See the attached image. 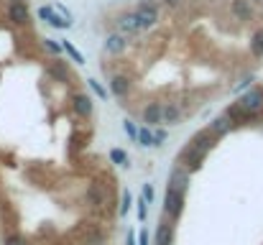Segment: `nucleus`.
<instances>
[{
    "label": "nucleus",
    "mask_w": 263,
    "mask_h": 245,
    "mask_svg": "<svg viewBox=\"0 0 263 245\" xmlns=\"http://www.w3.org/2000/svg\"><path fill=\"white\" fill-rule=\"evenodd\" d=\"M143 197H146L148 202L154 199V186H151V184H146V186H143Z\"/></svg>",
    "instance_id": "nucleus-31"
},
{
    "label": "nucleus",
    "mask_w": 263,
    "mask_h": 245,
    "mask_svg": "<svg viewBox=\"0 0 263 245\" xmlns=\"http://www.w3.org/2000/svg\"><path fill=\"white\" fill-rule=\"evenodd\" d=\"M133 207V194L130 192H123V204H120V215H128V210Z\"/></svg>",
    "instance_id": "nucleus-27"
},
{
    "label": "nucleus",
    "mask_w": 263,
    "mask_h": 245,
    "mask_svg": "<svg viewBox=\"0 0 263 245\" xmlns=\"http://www.w3.org/2000/svg\"><path fill=\"white\" fill-rule=\"evenodd\" d=\"M72 105H74V112L82 115V118H89L92 115V100L87 95H74L72 97Z\"/></svg>",
    "instance_id": "nucleus-14"
},
{
    "label": "nucleus",
    "mask_w": 263,
    "mask_h": 245,
    "mask_svg": "<svg viewBox=\"0 0 263 245\" xmlns=\"http://www.w3.org/2000/svg\"><path fill=\"white\" fill-rule=\"evenodd\" d=\"M143 123H146V125H159V123H164V107L156 105V102H151V105L143 110Z\"/></svg>",
    "instance_id": "nucleus-12"
},
{
    "label": "nucleus",
    "mask_w": 263,
    "mask_h": 245,
    "mask_svg": "<svg viewBox=\"0 0 263 245\" xmlns=\"http://www.w3.org/2000/svg\"><path fill=\"white\" fill-rule=\"evenodd\" d=\"M44 46H46L51 54H62V51H64V46L57 44V39H44Z\"/></svg>",
    "instance_id": "nucleus-26"
},
{
    "label": "nucleus",
    "mask_w": 263,
    "mask_h": 245,
    "mask_svg": "<svg viewBox=\"0 0 263 245\" xmlns=\"http://www.w3.org/2000/svg\"><path fill=\"white\" fill-rule=\"evenodd\" d=\"M136 15H138V21H141V31L154 28L156 21H159V5L151 3V0H143V3L136 8Z\"/></svg>",
    "instance_id": "nucleus-2"
},
{
    "label": "nucleus",
    "mask_w": 263,
    "mask_h": 245,
    "mask_svg": "<svg viewBox=\"0 0 263 245\" xmlns=\"http://www.w3.org/2000/svg\"><path fill=\"white\" fill-rule=\"evenodd\" d=\"M215 138H217V136H215L210 128H207V130H199V133L189 141V146L179 154V163H181L189 174L197 171V168L204 163V156L210 154V148L215 146Z\"/></svg>",
    "instance_id": "nucleus-1"
},
{
    "label": "nucleus",
    "mask_w": 263,
    "mask_h": 245,
    "mask_svg": "<svg viewBox=\"0 0 263 245\" xmlns=\"http://www.w3.org/2000/svg\"><path fill=\"white\" fill-rule=\"evenodd\" d=\"M125 46H128V36L125 33H110L107 39H105V51L107 54H123L125 51Z\"/></svg>",
    "instance_id": "nucleus-7"
},
{
    "label": "nucleus",
    "mask_w": 263,
    "mask_h": 245,
    "mask_svg": "<svg viewBox=\"0 0 263 245\" xmlns=\"http://www.w3.org/2000/svg\"><path fill=\"white\" fill-rule=\"evenodd\" d=\"M225 115H228L233 123H248L251 118H256V115H251V112H248V110H246L240 102H233V105L225 110Z\"/></svg>",
    "instance_id": "nucleus-11"
},
{
    "label": "nucleus",
    "mask_w": 263,
    "mask_h": 245,
    "mask_svg": "<svg viewBox=\"0 0 263 245\" xmlns=\"http://www.w3.org/2000/svg\"><path fill=\"white\" fill-rule=\"evenodd\" d=\"M230 10L238 21H251L253 18V8H251V0H233L230 3Z\"/></svg>",
    "instance_id": "nucleus-10"
},
{
    "label": "nucleus",
    "mask_w": 263,
    "mask_h": 245,
    "mask_svg": "<svg viewBox=\"0 0 263 245\" xmlns=\"http://www.w3.org/2000/svg\"><path fill=\"white\" fill-rule=\"evenodd\" d=\"M251 115H258L263 110V89H258V87H253V89H248L240 100H238Z\"/></svg>",
    "instance_id": "nucleus-5"
},
{
    "label": "nucleus",
    "mask_w": 263,
    "mask_h": 245,
    "mask_svg": "<svg viewBox=\"0 0 263 245\" xmlns=\"http://www.w3.org/2000/svg\"><path fill=\"white\" fill-rule=\"evenodd\" d=\"M110 89H112V95H115V97H125V95H128V89H130V82H128V77L118 74V77H112V80H110Z\"/></svg>",
    "instance_id": "nucleus-16"
},
{
    "label": "nucleus",
    "mask_w": 263,
    "mask_h": 245,
    "mask_svg": "<svg viewBox=\"0 0 263 245\" xmlns=\"http://www.w3.org/2000/svg\"><path fill=\"white\" fill-rule=\"evenodd\" d=\"M8 18H10L15 26L28 23V8H26V3H10V8H8Z\"/></svg>",
    "instance_id": "nucleus-9"
},
{
    "label": "nucleus",
    "mask_w": 263,
    "mask_h": 245,
    "mask_svg": "<svg viewBox=\"0 0 263 245\" xmlns=\"http://www.w3.org/2000/svg\"><path fill=\"white\" fill-rule=\"evenodd\" d=\"M62 46H64V51L72 56V62H77V64H85V56H82V54H80V51H77V49H74L69 41H62Z\"/></svg>",
    "instance_id": "nucleus-23"
},
{
    "label": "nucleus",
    "mask_w": 263,
    "mask_h": 245,
    "mask_svg": "<svg viewBox=\"0 0 263 245\" xmlns=\"http://www.w3.org/2000/svg\"><path fill=\"white\" fill-rule=\"evenodd\" d=\"M164 212L176 220V217H181V212H184V192H176V189H169L166 186V197H164Z\"/></svg>",
    "instance_id": "nucleus-3"
},
{
    "label": "nucleus",
    "mask_w": 263,
    "mask_h": 245,
    "mask_svg": "<svg viewBox=\"0 0 263 245\" xmlns=\"http://www.w3.org/2000/svg\"><path fill=\"white\" fill-rule=\"evenodd\" d=\"M125 245H138V240H136V235H133V233H128V240H125Z\"/></svg>",
    "instance_id": "nucleus-34"
},
{
    "label": "nucleus",
    "mask_w": 263,
    "mask_h": 245,
    "mask_svg": "<svg viewBox=\"0 0 263 245\" xmlns=\"http://www.w3.org/2000/svg\"><path fill=\"white\" fill-rule=\"evenodd\" d=\"M46 74L54 77L57 82H69V69H67L62 62H51V64L46 67Z\"/></svg>",
    "instance_id": "nucleus-15"
},
{
    "label": "nucleus",
    "mask_w": 263,
    "mask_h": 245,
    "mask_svg": "<svg viewBox=\"0 0 263 245\" xmlns=\"http://www.w3.org/2000/svg\"><path fill=\"white\" fill-rule=\"evenodd\" d=\"M138 143L146 146V148H148V146H156V133L151 130V125H143V128H141V133H138Z\"/></svg>",
    "instance_id": "nucleus-19"
},
{
    "label": "nucleus",
    "mask_w": 263,
    "mask_h": 245,
    "mask_svg": "<svg viewBox=\"0 0 263 245\" xmlns=\"http://www.w3.org/2000/svg\"><path fill=\"white\" fill-rule=\"evenodd\" d=\"M172 240H174V228L169 222H161L156 233V245H172Z\"/></svg>",
    "instance_id": "nucleus-17"
},
{
    "label": "nucleus",
    "mask_w": 263,
    "mask_h": 245,
    "mask_svg": "<svg viewBox=\"0 0 263 245\" xmlns=\"http://www.w3.org/2000/svg\"><path fill=\"white\" fill-rule=\"evenodd\" d=\"M85 199H87V204L100 210V207L105 204V192H102V186H100V184H89L87 192H85Z\"/></svg>",
    "instance_id": "nucleus-13"
},
{
    "label": "nucleus",
    "mask_w": 263,
    "mask_h": 245,
    "mask_svg": "<svg viewBox=\"0 0 263 245\" xmlns=\"http://www.w3.org/2000/svg\"><path fill=\"white\" fill-rule=\"evenodd\" d=\"M251 51L256 56H263V31H256L253 39H251Z\"/></svg>",
    "instance_id": "nucleus-22"
},
{
    "label": "nucleus",
    "mask_w": 263,
    "mask_h": 245,
    "mask_svg": "<svg viewBox=\"0 0 263 245\" xmlns=\"http://www.w3.org/2000/svg\"><path fill=\"white\" fill-rule=\"evenodd\" d=\"M230 123H233V120H230L228 115H220V118H215V120H212L210 130H212L215 136H225V133L230 130Z\"/></svg>",
    "instance_id": "nucleus-18"
},
{
    "label": "nucleus",
    "mask_w": 263,
    "mask_h": 245,
    "mask_svg": "<svg viewBox=\"0 0 263 245\" xmlns=\"http://www.w3.org/2000/svg\"><path fill=\"white\" fill-rule=\"evenodd\" d=\"M5 245H26V240L18 233H10V235H5Z\"/></svg>",
    "instance_id": "nucleus-29"
},
{
    "label": "nucleus",
    "mask_w": 263,
    "mask_h": 245,
    "mask_svg": "<svg viewBox=\"0 0 263 245\" xmlns=\"http://www.w3.org/2000/svg\"><path fill=\"white\" fill-rule=\"evenodd\" d=\"M179 118H181V107H179V105H166V107H164V123H166V125L179 123Z\"/></svg>",
    "instance_id": "nucleus-20"
},
{
    "label": "nucleus",
    "mask_w": 263,
    "mask_h": 245,
    "mask_svg": "<svg viewBox=\"0 0 263 245\" xmlns=\"http://www.w3.org/2000/svg\"><path fill=\"white\" fill-rule=\"evenodd\" d=\"M253 3H261V0H253Z\"/></svg>",
    "instance_id": "nucleus-36"
},
{
    "label": "nucleus",
    "mask_w": 263,
    "mask_h": 245,
    "mask_svg": "<svg viewBox=\"0 0 263 245\" xmlns=\"http://www.w3.org/2000/svg\"><path fill=\"white\" fill-rule=\"evenodd\" d=\"M136 204H138V220L143 222V220H146V215H148V207H146V204H151V202H148L146 197H141V199H138Z\"/></svg>",
    "instance_id": "nucleus-28"
},
{
    "label": "nucleus",
    "mask_w": 263,
    "mask_h": 245,
    "mask_svg": "<svg viewBox=\"0 0 263 245\" xmlns=\"http://www.w3.org/2000/svg\"><path fill=\"white\" fill-rule=\"evenodd\" d=\"M118 28H120V33H125V36H133V33H138V31H141V21H138L136 10H133V13H125V15H120V18H118Z\"/></svg>",
    "instance_id": "nucleus-6"
},
{
    "label": "nucleus",
    "mask_w": 263,
    "mask_h": 245,
    "mask_svg": "<svg viewBox=\"0 0 263 245\" xmlns=\"http://www.w3.org/2000/svg\"><path fill=\"white\" fill-rule=\"evenodd\" d=\"M87 82H89V87H92V92H95L100 100H107V89H105L100 82H97V80H87Z\"/></svg>",
    "instance_id": "nucleus-25"
},
{
    "label": "nucleus",
    "mask_w": 263,
    "mask_h": 245,
    "mask_svg": "<svg viewBox=\"0 0 263 245\" xmlns=\"http://www.w3.org/2000/svg\"><path fill=\"white\" fill-rule=\"evenodd\" d=\"M169 189H176V192H184L189 189V171L186 168H174L172 176H169Z\"/></svg>",
    "instance_id": "nucleus-8"
},
{
    "label": "nucleus",
    "mask_w": 263,
    "mask_h": 245,
    "mask_svg": "<svg viewBox=\"0 0 263 245\" xmlns=\"http://www.w3.org/2000/svg\"><path fill=\"white\" fill-rule=\"evenodd\" d=\"M110 161L118 163V166H123V168H128V166H130L128 154H125V151H120V148H110Z\"/></svg>",
    "instance_id": "nucleus-21"
},
{
    "label": "nucleus",
    "mask_w": 263,
    "mask_h": 245,
    "mask_svg": "<svg viewBox=\"0 0 263 245\" xmlns=\"http://www.w3.org/2000/svg\"><path fill=\"white\" fill-rule=\"evenodd\" d=\"M138 245H148V230H141L138 233Z\"/></svg>",
    "instance_id": "nucleus-30"
},
{
    "label": "nucleus",
    "mask_w": 263,
    "mask_h": 245,
    "mask_svg": "<svg viewBox=\"0 0 263 245\" xmlns=\"http://www.w3.org/2000/svg\"><path fill=\"white\" fill-rule=\"evenodd\" d=\"M13 3H23V0H13Z\"/></svg>",
    "instance_id": "nucleus-35"
},
{
    "label": "nucleus",
    "mask_w": 263,
    "mask_h": 245,
    "mask_svg": "<svg viewBox=\"0 0 263 245\" xmlns=\"http://www.w3.org/2000/svg\"><path fill=\"white\" fill-rule=\"evenodd\" d=\"M123 130L128 133V138L138 141V133H141V128H136V123H133V120H125V123H123Z\"/></svg>",
    "instance_id": "nucleus-24"
},
{
    "label": "nucleus",
    "mask_w": 263,
    "mask_h": 245,
    "mask_svg": "<svg viewBox=\"0 0 263 245\" xmlns=\"http://www.w3.org/2000/svg\"><path fill=\"white\" fill-rule=\"evenodd\" d=\"M166 141V130H156V146H161Z\"/></svg>",
    "instance_id": "nucleus-32"
},
{
    "label": "nucleus",
    "mask_w": 263,
    "mask_h": 245,
    "mask_svg": "<svg viewBox=\"0 0 263 245\" xmlns=\"http://www.w3.org/2000/svg\"><path fill=\"white\" fill-rule=\"evenodd\" d=\"M251 82H253V77H246V80H243L240 84H238V87H235V89H243V87H248Z\"/></svg>",
    "instance_id": "nucleus-33"
},
{
    "label": "nucleus",
    "mask_w": 263,
    "mask_h": 245,
    "mask_svg": "<svg viewBox=\"0 0 263 245\" xmlns=\"http://www.w3.org/2000/svg\"><path fill=\"white\" fill-rule=\"evenodd\" d=\"M39 18L46 21L51 28H69V26H72V21H67V18H64L57 8H51V5H41V8H39Z\"/></svg>",
    "instance_id": "nucleus-4"
}]
</instances>
